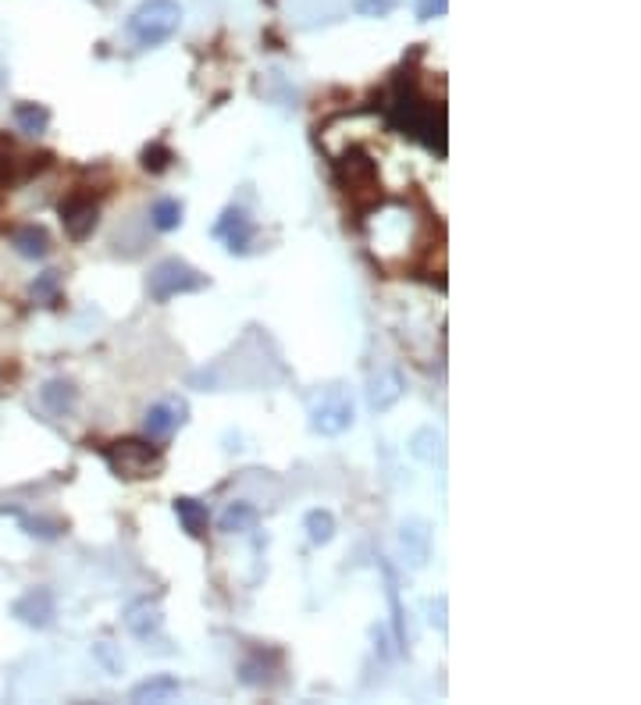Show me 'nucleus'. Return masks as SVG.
<instances>
[{
  "label": "nucleus",
  "instance_id": "obj_1",
  "mask_svg": "<svg viewBox=\"0 0 641 705\" xmlns=\"http://www.w3.org/2000/svg\"><path fill=\"white\" fill-rule=\"evenodd\" d=\"M385 114L403 136L421 139L428 150L446 154V114H435V100H428L417 90L410 68L399 72L396 86H392V100L385 104Z\"/></svg>",
  "mask_w": 641,
  "mask_h": 705
},
{
  "label": "nucleus",
  "instance_id": "obj_2",
  "mask_svg": "<svg viewBox=\"0 0 641 705\" xmlns=\"http://www.w3.org/2000/svg\"><path fill=\"white\" fill-rule=\"evenodd\" d=\"M179 25H182V8L175 0H143L129 15L125 33L132 36V43L139 50H154L164 47L171 36L179 33Z\"/></svg>",
  "mask_w": 641,
  "mask_h": 705
},
{
  "label": "nucleus",
  "instance_id": "obj_3",
  "mask_svg": "<svg viewBox=\"0 0 641 705\" xmlns=\"http://www.w3.org/2000/svg\"><path fill=\"white\" fill-rule=\"evenodd\" d=\"M335 175H339L342 193L349 196V203L364 211V207H374L382 200V179H378V164L367 150L360 146H349L346 154L335 161Z\"/></svg>",
  "mask_w": 641,
  "mask_h": 705
},
{
  "label": "nucleus",
  "instance_id": "obj_4",
  "mask_svg": "<svg viewBox=\"0 0 641 705\" xmlns=\"http://www.w3.org/2000/svg\"><path fill=\"white\" fill-rule=\"evenodd\" d=\"M107 467L125 481H143V478H157L164 467L161 449L150 446V442H139V438H122V442H111L104 449Z\"/></svg>",
  "mask_w": 641,
  "mask_h": 705
},
{
  "label": "nucleus",
  "instance_id": "obj_5",
  "mask_svg": "<svg viewBox=\"0 0 641 705\" xmlns=\"http://www.w3.org/2000/svg\"><path fill=\"white\" fill-rule=\"evenodd\" d=\"M207 285V275L196 271L193 264H186L182 257L161 260L147 278V292L157 303H168L175 296H189V292H200Z\"/></svg>",
  "mask_w": 641,
  "mask_h": 705
},
{
  "label": "nucleus",
  "instance_id": "obj_6",
  "mask_svg": "<svg viewBox=\"0 0 641 705\" xmlns=\"http://www.w3.org/2000/svg\"><path fill=\"white\" fill-rule=\"evenodd\" d=\"M310 428L317 435H342L346 428H353V399L346 389H328L321 392V403L310 410Z\"/></svg>",
  "mask_w": 641,
  "mask_h": 705
},
{
  "label": "nucleus",
  "instance_id": "obj_7",
  "mask_svg": "<svg viewBox=\"0 0 641 705\" xmlns=\"http://www.w3.org/2000/svg\"><path fill=\"white\" fill-rule=\"evenodd\" d=\"M57 211H61V225H65V232H68V239H72V243H82V239H90L93 228H97V221H100L97 200H93V196H86V193L65 196Z\"/></svg>",
  "mask_w": 641,
  "mask_h": 705
},
{
  "label": "nucleus",
  "instance_id": "obj_8",
  "mask_svg": "<svg viewBox=\"0 0 641 705\" xmlns=\"http://www.w3.org/2000/svg\"><path fill=\"white\" fill-rule=\"evenodd\" d=\"M214 239L228 246V253H236V257H246L253 250V239H257V228H253L250 214L243 207H225V214L218 218V225L211 228Z\"/></svg>",
  "mask_w": 641,
  "mask_h": 705
},
{
  "label": "nucleus",
  "instance_id": "obj_9",
  "mask_svg": "<svg viewBox=\"0 0 641 705\" xmlns=\"http://www.w3.org/2000/svg\"><path fill=\"white\" fill-rule=\"evenodd\" d=\"M11 613L29 627H50L54 624V613H57L54 595H50L47 588H33V592H25L22 599L11 606Z\"/></svg>",
  "mask_w": 641,
  "mask_h": 705
},
{
  "label": "nucleus",
  "instance_id": "obj_10",
  "mask_svg": "<svg viewBox=\"0 0 641 705\" xmlns=\"http://www.w3.org/2000/svg\"><path fill=\"white\" fill-rule=\"evenodd\" d=\"M186 406L182 403H154L147 410V435L150 442H168L171 435H175V428H182V421H186Z\"/></svg>",
  "mask_w": 641,
  "mask_h": 705
},
{
  "label": "nucleus",
  "instance_id": "obj_11",
  "mask_svg": "<svg viewBox=\"0 0 641 705\" xmlns=\"http://www.w3.org/2000/svg\"><path fill=\"white\" fill-rule=\"evenodd\" d=\"M399 396H403V378H399V371H378L371 378V389H367V403H371V410H389V406L399 403Z\"/></svg>",
  "mask_w": 641,
  "mask_h": 705
},
{
  "label": "nucleus",
  "instance_id": "obj_12",
  "mask_svg": "<svg viewBox=\"0 0 641 705\" xmlns=\"http://www.w3.org/2000/svg\"><path fill=\"white\" fill-rule=\"evenodd\" d=\"M125 627H129L139 641H154L157 634H161V613H157V606H150V599H139V602H132L129 613H125Z\"/></svg>",
  "mask_w": 641,
  "mask_h": 705
},
{
  "label": "nucleus",
  "instance_id": "obj_13",
  "mask_svg": "<svg viewBox=\"0 0 641 705\" xmlns=\"http://www.w3.org/2000/svg\"><path fill=\"white\" fill-rule=\"evenodd\" d=\"M40 403L47 406L54 417H68L75 410V403H79V389H75L72 381L54 378L40 389Z\"/></svg>",
  "mask_w": 641,
  "mask_h": 705
},
{
  "label": "nucleus",
  "instance_id": "obj_14",
  "mask_svg": "<svg viewBox=\"0 0 641 705\" xmlns=\"http://www.w3.org/2000/svg\"><path fill=\"white\" fill-rule=\"evenodd\" d=\"M175 517H179L182 531H186L189 538H207V527H211V513H207V506H203L200 499H189V495L175 499Z\"/></svg>",
  "mask_w": 641,
  "mask_h": 705
},
{
  "label": "nucleus",
  "instance_id": "obj_15",
  "mask_svg": "<svg viewBox=\"0 0 641 705\" xmlns=\"http://www.w3.org/2000/svg\"><path fill=\"white\" fill-rule=\"evenodd\" d=\"M175 695H182V684L179 677H171V673H157L150 681L136 684L132 688V702H171Z\"/></svg>",
  "mask_w": 641,
  "mask_h": 705
},
{
  "label": "nucleus",
  "instance_id": "obj_16",
  "mask_svg": "<svg viewBox=\"0 0 641 705\" xmlns=\"http://www.w3.org/2000/svg\"><path fill=\"white\" fill-rule=\"evenodd\" d=\"M257 524H260V513L253 503H228L225 513L218 517V527L225 535H246V531H253Z\"/></svg>",
  "mask_w": 641,
  "mask_h": 705
},
{
  "label": "nucleus",
  "instance_id": "obj_17",
  "mask_svg": "<svg viewBox=\"0 0 641 705\" xmlns=\"http://www.w3.org/2000/svg\"><path fill=\"white\" fill-rule=\"evenodd\" d=\"M11 246H15L22 257L43 260L50 253V235L43 232L40 225H25V228H18V232L11 235Z\"/></svg>",
  "mask_w": 641,
  "mask_h": 705
},
{
  "label": "nucleus",
  "instance_id": "obj_18",
  "mask_svg": "<svg viewBox=\"0 0 641 705\" xmlns=\"http://www.w3.org/2000/svg\"><path fill=\"white\" fill-rule=\"evenodd\" d=\"M403 549L406 556H410V563L414 567H424V560H428V545H431V531L424 520H410V524H403Z\"/></svg>",
  "mask_w": 641,
  "mask_h": 705
},
{
  "label": "nucleus",
  "instance_id": "obj_19",
  "mask_svg": "<svg viewBox=\"0 0 641 705\" xmlns=\"http://www.w3.org/2000/svg\"><path fill=\"white\" fill-rule=\"evenodd\" d=\"M15 125L25 136H40L50 125V111L43 104H15Z\"/></svg>",
  "mask_w": 641,
  "mask_h": 705
},
{
  "label": "nucleus",
  "instance_id": "obj_20",
  "mask_svg": "<svg viewBox=\"0 0 641 705\" xmlns=\"http://www.w3.org/2000/svg\"><path fill=\"white\" fill-rule=\"evenodd\" d=\"M303 527H307L310 545H328L335 538V517L328 510H310L303 517Z\"/></svg>",
  "mask_w": 641,
  "mask_h": 705
},
{
  "label": "nucleus",
  "instance_id": "obj_21",
  "mask_svg": "<svg viewBox=\"0 0 641 705\" xmlns=\"http://www.w3.org/2000/svg\"><path fill=\"white\" fill-rule=\"evenodd\" d=\"M382 560V556H378ZM385 581H389V606H392V627H396V645L406 652V624H403V602H399V588H396V570L382 560Z\"/></svg>",
  "mask_w": 641,
  "mask_h": 705
},
{
  "label": "nucleus",
  "instance_id": "obj_22",
  "mask_svg": "<svg viewBox=\"0 0 641 705\" xmlns=\"http://www.w3.org/2000/svg\"><path fill=\"white\" fill-rule=\"evenodd\" d=\"M157 232H175L182 225V203L179 200H157L154 211H150Z\"/></svg>",
  "mask_w": 641,
  "mask_h": 705
},
{
  "label": "nucleus",
  "instance_id": "obj_23",
  "mask_svg": "<svg viewBox=\"0 0 641 705\" xmlns=\"http://www.w3.org/2000/svg\"><path fill=\"white\" fill-rule=\"evenodd\" d=\"M33 300L47 303V307H54L57 300H61V275L57 271H43L40 278L33 282Z\"/></svg>",
  "mask_w": 641,
  "mask_h": 705
},
{
  "label": "nucleus",
  "instance_id": "obj_24",
  "mask_svg": "<svg viewBox=\"0 0 641 705\" xmlns=\"http://www.w3.org/2000/svg\"><path fill=\"white\" fill-rule=\"evenodd\" d=\"M171 161H175V154H171L164 143H150L147 150H143V168L154 171V175H161V171L171 168Z\"/></svg>",
  "mask_w": 641,
  "mask_h": 705
},
{
  "label": "nucleus",
  "instance_id": "obj_25",
  "mask_svg": "<svg viewBox=\"0 0 641 705\" xmlns=\"http://www.w3.org/2000/svg\"><path fill=\"white\" fill-rule=\"evenodd\" d=\"M439 446H442V438L435 435L431 428H424V431H417V435H414V456H417V460L435 463V453H439Z\"/></svg>",
  "mask_w": 641,
  "mask_h": 705
},
{
  "label": "nucleus",
  "instance_id": "obj_26",
  "mask_svg": "<svg viewBox=\"0 0 641 705\" xmlns=\"http://www.w3.org/2000/svg\"><path fill=\"white\" fill-rule=\"evenodd\" d=\"M392 8H396V0H357V11L367 18H385Z\"/></svg>",
  "mask_w": 641,
  "mask_h": 705
},
{
  "label": "nucleus",
  "instance_id": "obj_27",
  "mask_svg": "<svg viewBox=\"0 0 641 705\" xmlns=\"http://www.w3.org/2000/svg\"><path fill=\"white\" fill-rule=\"evenodd\" d=\"M449 11V0H417V18L431 22V18H442Z\"/></svg>",
  "mask_w": 641,
  "mask_h": 705
},
{
  "label": "nucleus",
  "instance_id": "obj_28",
  "mask_svg": "<svg viewBox=\"0 0 641 705\" xmlns=\"http://www.w3.org/2000/svg\"><path fill=\"white\" fill-rule=\"evenodd\" d=\"M93 656H97L100 663H104L107 673H122V656H114V649L107 645V641H100L97 649H93Z\"/></svg>",
  "mask_w": 641,
  "mask_h": 705
},
{
  "label": "nucleus",
  "instance_id": "obj_29",
  "mask_svg": "<svg viewBox=\"0 0 641 705\" xmlns=\"http://www.w3.org/2000/svg\"><path fill=\"white\" fill-rule=\"evenodd\" d=\"M25 527H29V535H40V538H47V542H54V538L61 535V527L50 524V520H25Z\"/></svg>",
  "mask_w": 641,
  "mask_h": 705
}]
</instances>
